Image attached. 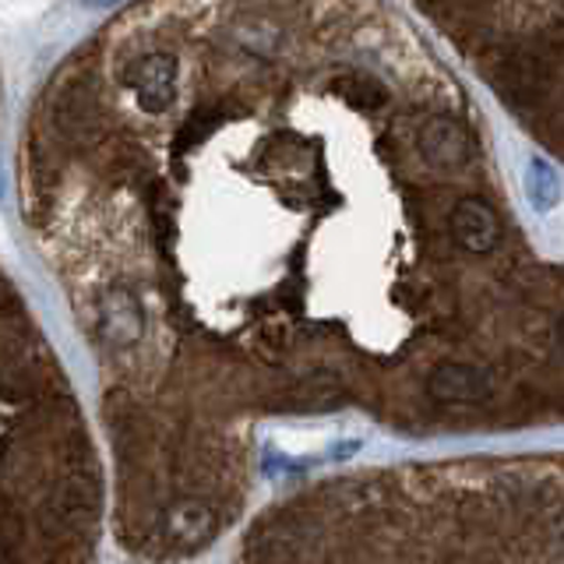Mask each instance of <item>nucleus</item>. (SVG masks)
<instances>
[{
    "label": "nucleus",
    "mask_w": 564,
    "mask_h": 564,
    "mask_svg": "<svg viewBox=\"0 0 564 564\" xmlns=\"http://www.w3.org/2000/svg\"><path fill=\"white\" fill-rule=\"evenodd\" d=\"M176 75H181V64H176L173 53H145L141 61L128 67V85L138 99L141 110L149 113H163L176 96Z\"/></svg>",
    "instance_id": "nucleus-1"
},
{
    "label": "nucleus",
    "mask_w": 564,
    "mask_h": 564,
    "mask_svg": "<svg viewBox=\"0 0 564 564\" xmlns=\"http://www.w3.org/2000/svg\"><path fill=\"white\" fill-rule=\"evenodd\" d=\"M416 149L434 170H458L469 163V138L455 120L431 117L416 134Z\"/></svg>",
    "instance_id": "nucleus-2"
},
{
    "label": "nucleus",
    "mask_w": 564,
    "mask_h": 564,
    "mask_svg": "<svg viewBox=\"0 0 564 564\" xmlns=\"http://www.w3.org/2000/svg\"><path fill=\"white\" fill-rule=\"evenodd\" d=\"M452 234L455 240L473 254H484L501 240V219L487 202L480 198H463L452 212Z\"/></svg>",
    "instance_id": "nucleus-3"
},
{
    "label": "nucleus",
    "mask_w": 564,
    "mask_h": 564,
    "mask_svg": "<svg viewBox=\"0 0 564 564\" xmlns=\"http://www.w3.org/2000/svg\"><path fill=\"white\" fill-rule=\"evenodd\" d=\"M427 388L441 402H480L490 395V378L487 370L469 364H441L431 375Z\"/></svg>",
    "instance_id": "nucleus-4"
},
{
    "label": "nucleus",
    "mask_w": 564,
    "mask_h": 564,
    "mask_svg": "<svg viewBox=\"0 0 564 564\" xmlns=\"http://www.w3.org/2000/svg\"><path fill=\"white\" fill-rule=\"evenodd\" d=\"M216 511L202 501H181L163 516V536L176 546H198L216 533Z\"/></svg>",
    "instance_id": "nucleus-5"
},
{
    "label": "nucleus",
    "mask_w": 564,
    "mask_h": 564,
    "mask_svg": "<svg viewBox=\"0 0 564 564\" xmlns=\"http://www.w3.org/2000/svg\"><path fill=\"white\" fill-rule=\"evenodd\" d=\"M99 328L113 346H131L141 339V328H145V317L131 293L113 290L106 296V304L99 307Z\"/></svg>",
    "instance_id": "nucleus-6"
},
{
    "label": "nucleus",
    "mask_w": 564,
    "mask_h": 564,
    "mask_svg": "<svg viewBox=\"0 0 564 564\" xmlns=\"http://www.w3.org/2000/svg\"><path fill=\"white\" fill-rule=\"evenodd\" d=\"M522 187H525V202L533 205V212L546 216V212H554L564 198V187H561V176L551 163H543V159H529L525 166V176H522Z\"/></svg>",
    "instance_id": "nucleus-7"
},
{
    "label": "nucleus",
    "mask_w": 564,
    "mask_h": 564,
    "mask_svg": "<svg viewBox=\"0 0 564 564\" xmlns=\"http://www.w3.org/2000/svg\"><path fill=\"white\" fill-rule=\"evenodd\" d=\"M346 96H349V99H357V102H364V106H378V102L388 99V93H384V88H381L375 78H352V82L346 85Z\"/></svg>",
    "instance_id": "nucleus-8"
},
{
    "label": "nucleus",
    "mask_w": 564,
    "mask_h": 564,
    "mask_svg": "<svg viewBox=\"0 0 564 564\" xmlns=\"http://www.w3.org/2000/svg\"><path fill=\"white\" fill-rule=\"evenodd\" d=\"M554 551H557V554L564 557V522H561V525L554 529Z\"/></svg>",
    "instance_id": "nucleus-9"
},
{
    "label": "nucleus",
    "mask_w": 564,
    "mask_h": 564,
    "mask_svg": "<svg viewBox=\"0 0 564 564\" xmlns=\"http://www.w3.org/2000/svg\"><path fill=\"white\" fill-rule=\"evenodd\" d=\"M88 8H113V4H120V0H85Z\"/></svg>",
    "instance_id": "nucleus-10"
},
{
    "label": "nucleus",
    "mask_w": 564,
    "mask_h": 564,
    "mask_svg": "<svg viewBox=\"0 0 564 564\" xmlns=\"http://www.w3.org/2000/svg\"><path fill=\"white\" fill-rule=\"evenodd\" d=\"M557 346L564 349V317H561V322H557Z\"/></svg>",
    "instance_id": "nucleus-11"
},
{
    "label": "nucleus",
    "mask_w": 564,
    "mask_h": 564,
    "mask_svg": "<svg viewBox=\"0 0 564 564\" xmlns=\"http://www.w3.org/2000/svg\"><path fill=\"white\" fill-rule=\"evenodd\" d=\"M4 561H8V557H4V546H0V564H4Z\"/></svg>",
    "instance_id": "nucleus-12"
}]
</instances>
